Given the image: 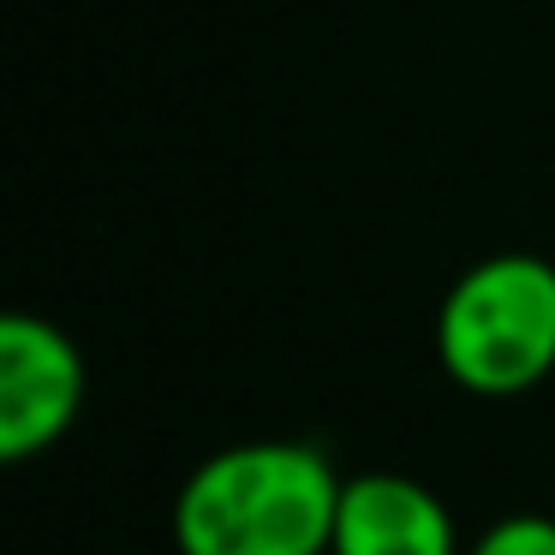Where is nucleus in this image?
Here are the masks:
<instances>
[{
  "label": "nucleus",
  "mask_w": 555,
  "mask_h": 555,
  "mask_svg": "<svg viewBox=\"0 0 555 555\" xmlns=\"http://www.w3.org/2000/svg\"><path fill=\"white\" fill-rule=\"evenodd\" d=\"M340 490L323 448L240 442L209 454L173 495L180 555H335Z\"/></svg>",
  "instance_id": "1"
},
{
  "label": "nucleus",
  "mask_w": 555,
  "mask_h": 555,
  "mask_svg": "<svg viewBox=\"0 0 555 555\" xmlns=\"http://www.w3.org/2000/svg\"><path fill=\"white\" fill-rule=\"evenodd\" d=\"M442 371L466 395H526L555 371V263L502 251L472 263L436 311Z\"/></svg>",
  "instance_id": "2"
},
{
  "label": "nucleus",
  "mask_w": 555,
  "mask_h": 555,
  "mask_svg": "<svg viewBox=\"0 0 555 555\" xmlns=\"http://www.w3.org/2000/svg\"><path fill=\"white\" fill-rule=\"evenodd\" d=\"M85 406V359L49 317L0 323V460H30L73 430Z\"/></svg>",
  "instance_id": "3"
},
{
  "label": "nucleus",
  "mask_w": 555,
  "mask_h": 555,
  "mask_svg": "<svg viewBox=\"0 0 555 555\" xmlns=\"http://www.w3.org/2000/svg\"><path fill=\"white\" fill-rule=\"evenodd\" d=\"M454 519L430 483L406 472H359L340 490L335 555H454Z\"/></svg>",
  "instance_id": "4"
},
{
  "label": "nucleus",
  "mask_w": 555,
  "mask_h": 555,
  "mask_svg": "<svg viewBox=\"0 0 555 555\" xmlns=\"http://www.w3.org/2000/svg\"><path fill=\"white\" fill-rule=\"evenodd\" d=\"M472 555H555V519L550 514H507L472 543Z\"/></svg>",
  "instance_id": "5"
}]
</instances>
